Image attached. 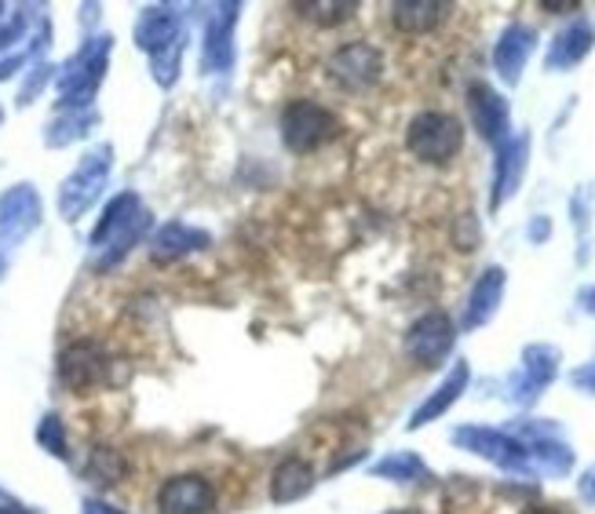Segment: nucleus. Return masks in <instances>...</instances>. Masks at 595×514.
<instances>
[{
  "label": "nucleus",
  "mask_w": 595,
  "mask_h": 514,
  "mask_svg": "<svg viewBox=\"0 0 595 514\" xmlns=\"http://www.w3.org/2000/svg\"><path fill=\"white\" fill-rule=\"evenodd\" d=\"M59 376H63V384L74 394H92L95 387H103L110 379V357H106L99 343L77 340L59 357Z\"/></svg>",
  "instance_id": "obj_4"
},
{
  "label": "nucleus",
  "mask_w": 595,
  "mask_h": 514,
  "mask_svg": "<svg viewBox=\"0 0 595 514\" xmlns=\"http://www.w3.org/2000/svg\"><path fill=\"white\" fill-rule=\"evenodd\" d=\"M373 474L391 478V482H421V478H427V468L421 463V457H413V452H399V457L380 460Z\"/></svg>",
  "instance_id": "obj_22"
},
{
  "label": "nucleus",
  "mask_w": 595,
  "mask_h": 514,
  "mask_svg": "<svg viewBox=\"0 0 595 514\" xmlns=\"http://www.w3.org/2000/svg\"><path fill=\"white\" fill-rule=\"evenodd\" d=\"M454 340H457V329L443 310H432V314L416 318L410 332H406V354L413 357L416 365H438L443 357L454 351Z\"/></svg>",
  "instance_id": "obj_5"
},
{
  "label": "nucleus",
  "mask_w": 595,
  "mask_h": 514,
  "mask_svg": "<svg viewBox=\"0 0 595 514\" xmlns=\"http://www.w3.org/2000/svg\"><path fill=\"white\" fill-rule=\"evenodd\" d=\"M588 52H592V26H588V22H574V26L563 30L552 41V47H549V69L577 66Z\"/></svg>",
  "instance_id": "obj_18"
},
{
  "label": "nucleus",
  "mask_w": 595,
  "mask_h": 514,
  "mask_svg": "<svg viewBox=\"0 0 595 514\" xmlns=\"http://www.w3.org/2000/svg\"><path fill=\"white\" fill-rule=\"evenodd\" d=\"M533 30L530 26H508L501 33V41H497L493 47V66H497V74H501L508 85H516L519 74H522V66H527V58L533 55Z\"/></svg>",
  "instance_id": "obj_12"
},
{
  "label": "nucleus",
  "mask_w": 595,
  "mask_h": 514,
  "mask_svg": "<svg viewBox=\"0 0 595 514\" xmlns=\"http://www.w3.org/2000/svg\"><path fill=\"white\" fill-rule=\"evenodd\" d=\"M544 234H549V223L538 219V223H533V237H544Z\"/></svg>",
  "instance_id": "obj_30"
},
{
  "label": "nucleus",
  "mask_w": 595,
  "mask_h": 514,
  "mask_svg": "<svg viewBox=\"0 0 595 514\" xmlns=\"http://www.w3.org/2000/svg\"><path fill=\"white\" fill-rule=\"evenodd\" d=\"M585 307H588V310H592V314H595V289H592V292L585 296Z\"/></svg>",
  "instance_id": "obj_31"
},
{
  "label": "nucleus",
  "mask_w": 595,
  "mask_h": 514,
  "mask_svg": "<svg viewBox=\"0 0 595 514\" xmlns=\"http://www.w3.org/2000/svg\"><path fill=\"white\" fill-rule=\"evenodd\" d=\"M555 368H559V351H555V346H544V343L530 346V351L522 354V368L511 376V398H516V401H533L555 379Z\"/></svg>",
  "instance_id": "obj_9"
},
{
  "label": "nucleus",
  "mask_w": 595,
  "mask_h": 514,
  "mask_svg": "<svg viewBox=\"0 0 595 514\" xmlns=\"http://www.w3.org/2000/svg\"><path fill=\"white\" fill-rule=\"evenodd\" d=\"M391 514H421V511H391Z\"/></svg>",
  "instance_id": "obj_32"
},
{
  "label": "nucleus",
  "mask_w": 595,
  "mask_h": 514,
  "mask_svg": "<svg viewBox=\"0 0 595 514\" xmlns=\"http://www.w3.org/2000/svg\"><path fill=\"white\" fill-rule=\"evenodd\" d=\"M454 245L460 253H475L479 248V219L471 212L457 215V226H454Z\"/></svg>",
  "instance_id": "obj_24"
},
{
  "label": "nucleus",
  "mask_w": 595,
  "mask_h": 514,
  "mask_svg": "<svg viewBox=\"0 0 595 514\" xmlns=\"http://www.w3.org/2000/svg\"><path fill=\"white\" fill-rule=\"evenodd\" d=\"M449 11L454 4L446 0H402V4H391V22L402 33H432L449 19Z\"/></svg>",
  "instance_id": "obj_14"
},
{
  "label": "nucleus",
  "mask_w": 595,
  "mask_h": 514,
  "mask_svg": "<svg viewBox=\"0 0 595 514\" xmlns=\"http://www.w3.org/2000/svg\"><path fill=\"white\" fill-rule=\"evenodd\" d=\"M340 136V117L315 99H296L281 114V139L293 153L321 150Z\"/></svg>",
  "instance_id": "obj_2"
},
{
  "label": "nucleus",
  "mask_w": 595,
  "mask_h": 514,
  "mask_svg": "<svg viewBox=\"0 0 595 514\" xmlns=\"http://www.w3.org/2000/svg\"><path fill=\"white\" fill-rule=\"evenodd\" d=\"M296 11L315 26H340L359 11V4H351V0H343V4L340 0H318V4H296Z\"/></svg>",
  "instance_id": "obj_21"
},
{
  "label": "nucleus",
  "mask_w": 595,
  "mask_h": 514,
  "mask_svg": "<svg viewBox=\"0 0 595 514\" xmlns=\"http://www.w3.org/2000/svg\"><path fill=\"white\" fill-rule=\"evenodd\" d=\"M468 114L482 139H490V142L508 139V103L490 85H482V81L468 88Z\"/></svg>",
  "instance_id": "obj_11"
},
{
  "label": "nucleus",
  "mask_w": 595,
  "mask_h": 514,
  "mask_svg": "<svg viewBox=\"0 0 595 514\" xmlns=\"http://www.w3.org/2000/svg\"><path fill=\"white\" fill-rule=\"evenodd\" d=\"M128 471V463L121 452H114V449H95L92 452V460H88V478L92 482H103V485H114V482H121Z\"/></svg>",
  "instance_id": "obj_23"
},
{
  "label": "nucleus",
  "mask_w": 595,
  "mask_h": 514,
  "mask_svg": "<svg viewBox=\"0 0 595 514\" xmlns=\"http://www.w3.org/2000/svg\"><path fill=\"white\" fill-rule=\"evenodd\" d=\"M38 438L55 452V457H66V438H63V427H59V416H47L38 430Z\"/></svg>",
  "instance_id": "obj_25"
},
{
  "label": "nucleus",
  "mask_w": 595,
  "mask_h": 514,
  "mask_svg": "<svg viewBox=\"0 0 595 514\" xmlns=\"http://www.w3.org/2000/svg\"><path fill=\"white\" fill-rule=\"evenodd\" d=\"M570 379H574V387H577V390H588V394H595V362L581 365L577 373L570 376Z\"/></svg>",
  "instance_id": "obj_26"
},
{
  "label": "nucleus",
  "mask_w": 595,
  "mask_h": 514,
  "mask_svg": "<svg viewBox=\"0 0 595 514\" xmlns=\"http://www.w3.org/2000/svg\"><path fill=\"white\" fill-rule=\"evenodd\" d=\"M161 514H209L216 507V489L201 474H176L158 493Z\"/></svg>",
  "instance_id": "obj_8"
},
{
  "label": "nucleus",
  "mask_w": 595,
  "mask_h": 514,
  "mask_svg": "<svg viewBox=\"0 0 595 514\" xmlns=\"http://www.w3.org/2000/svg\"><path fill=\"white\" fill-rule=\"evenodd\" d=\"M468 365L464 362H457L454 368H449V376L443 379V384H438V390L432 394V398H427L421 409L413 413V420H410V427L416 430V427H424V424H432V420H438V416H443L449 405H454L460 394H464V387H468Z\"/></svg>",
  "instance_id": "obj_17"
},
{
  "label": "nucleus",
  "mask_w": 595,
  "mask_h": 514,
  "mask_svg": "<svg viewBox=\"0 0 595 514\" xmlns=\"http://www.w3.org/2000/svg\"><path fill=\"white\" fill-rule=\"evenodd\" d=\"M311 485H315L311 463L304 457H289L278 463L275 474H270V500H275V504H296V500H304L311 493Z\"/></svg>",
  "instance_id": "obj_15"
},
{
  "label": "nucleus",
  "mask_w": 595,
  "mask_h": 514,
  "mask_svg": "<svg viewBox=\"0 0 595 514\" xmlns=\"http://www.w3.org/2000/svg\"><path fill=\"white\" fill-rule=\"evenodd\" d=\"M205 242H209L205 234H194V231H187V226H180V223H169L158 237H153V259L172 263V259H180L187 253H194V248H201Z\"/></svg>",
  "instance_id": "obj_20"
},
{
  "label": "nucleus",
  "mask_w": 595,
  "mask_h": 514,
  "mask_svg": "<svg viewBox=\"0 0 595 514\" xmlns=\"http://www.w3.org/2000/svg\"><path fill=\"white\" fill-rule=\"evenodd\" d=\"M406 147L424 164H449L464 147V125L454 114L424 110L406 128Z\"/></svg>",
  "instance_id": "obj_1"
},
{
  "label": "nucleus",
  "mask_w": 595,
  "mask_h": 514,
  "mask_svg": "<svg viewBox=\"0 0 595 514\" xmlns=\"http://www.w3.org/2000/svg\"><path fill=\"white\" fill-rule=\"evenodd\" d=\"M544 11H555V15H563V11H577L581 4H570V0H566V4H552V0H549V4H541Z\"/></svg>",
  "instance_id": "obj_28"
},
{
  "label": "nucleus",
  "mask_w": 595,
  "mask_h": 514,
  "mask_svg": "<svg viewBox=\"0 0 595 514\" xmlns=\"http://www.w3.org/2000/svg\"><path fill=\"white\" fill-rule=\"evenodd\" d=\"M106 172H110V147L95 150L81 161V169L70 175V183L63 186V197H59L66 219H77V212H85L92 205L95 194H99L106 183Z\"/></svg>",
  "instance_id": "obj_7"
},
{
  "label": "nucleus",
  "mask_w": 595,
  "mask_h": 514,
  "mask_svg": "<svg viewBox=\"0 0 595 514\" xmlns=\"http://www.w3.org/2000/svg\"><path fill=\"white\" fill-rule=\"evenodd\" d=\"M522 514H559L555 507H544V504H533V507H527Z\"/></svg>",
  "instance_id": "obj_29"
},
{
  "label": "nucleus",
  "mask_w": 595,
  "mask_h": 514,
  "mask_svg": "<svg viewBox=\"0 0 595 514\" xmlns=\"http://www.w3.org/2000/svg\"><path fill=\"white\" fill-rule=\"evenodd\" d=\"M581 496H585L588 504H595V468L585 478H581Z\"/></svg>",
  "instance_id": "obj_27"
},
{
  "label": "nucleus",
  "mask_w": 595,
  "mask_h": 514,
  "mask_svg": "<svg viewBox=\"0 0 595 514\" xmlns=\"http://www.w3.org/2000/svg\"><path fill=\"white\" fill-rule=\"evenodd\" d=\"M41 219V201L30 186H15L0 201V245L22 242Z\"/></svg>",
  "instance_id": "obj_10"
},
{
  "label": "nucleus",
  "mask_w": 595,
  "mask_h": 514,
  "mask_svg": "<svg viewBox=\"0 0 595 514\" xmlns=\"http://www.w3.org/2000/svg\"><path fill=\"white\" fill-rule=\"evenodd\" d=\"M527 150H530V139L501 142V158H497V172H493V208L504 205V201L519 190L522 169H527Z\"/></svg>",
  "instance_id": "obj_16"
},
{
  "label": "nucleus",
  "mask_w": 595,
  "mask_h": 514,
  "mask_svg": "<svg viewBox=\"0 0 595 514\" xmlns=\"http://www.w3.org/2000/svg\"><path fill=\"white\" fill-rule=\"evenodd\" d=\"M457 446L471 449L475 457H486L490 463L504 471H530V457H527V446L516 441L511 435H501V430H490V427H460L454 435Z\"/></svg>",
  "instance_id": "obj_6"
},
{
  "label": "nucleus",
  "mask_w": 595,
  "mask_h": 514,
  "mask_svg": "<svg viewBox=\"0 0 595 514\" xmlns=\"http://www.w3.org/2000/svg\"><path fill=\"white\" fill-rule=\"evenodd\" d=\"M136 38H139L142 47H147V52L158 55V52H164L169 44L180 41V30H176V19H172L164 8H150L147 15L139 19Z\"/></svg>",
  "instance_id": "obj_19"
},
{
  "label": "nucleus",
  "mask_w": 595,
  "mask_h": 514,
  "mask_svg": "<svg viewBox=\"0 0 595 514\" xmlns=\"http://www.w3.org/2000/svg\"><path fill=\"white\" fill-rule=\"evenodd\" d=\"M329 77H332V85L343 92H369L380 77H384V55H380V47H373L369 41H351L332 52Z\"/></svg>",
  "instance_id": "obj_3"
},
{
  "label": "nucleus",
  "mask_w": 595,
  "mask_h": 514,
  "mask_svg": "<svg viewBox=\"0 0 595 514\" xmlns=\"http://www.w3.org/2000/svg\"><path fill=\"white\" fill-rule=\"evenodd\" d=\"M501 296H504V270L501 267L482 270V278L475 281V289L468 296V310H464V329L486 325V321L497 314V307H501Z\"/></svg>",
  "instance_id": "obj_13"
}]
</instances>
